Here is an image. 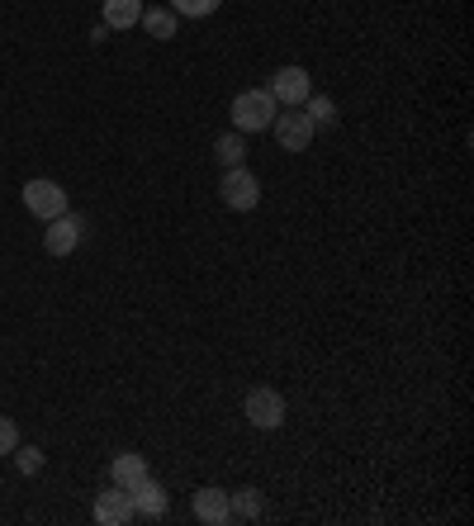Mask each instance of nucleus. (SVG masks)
Returning <instances> with one entry per match:
<instances>
[{"instance_id": "obj_18", "label": "nucleus", "mask_w": 474, "mask_h": 526, "mask_svg": "<svg viewBox=\"0 0 474 526\" xmlns=\"http://www.w3.org/2000/svg\"><path fill=\"white\" fill-rule=\"evenodd\" d=\"M10 455H15L19 474H38V470H43V451H38V446H29V451H19V446H15Z\"/></svg>"}, {"instance_id": "obj_2", "label": "nucleus", "mask_w": 474, "mask_h": 526, "mask_svg": "<svg viewBox=\"0 0 474 526\" xmlns=\"http://www.w3.org/2000/svg\"><path fill=\"white\" fill-rule=\"evenodd\" d=\"M219 195L228 209H237V214H252L256 204H261V185H256V176L247 171V166H228L219 181Z\"/></svg>"}, {"instance_id": "obj_8", "label": "nucleus", "mask_w": 474, "mask_h": 526, "mask_svg": "<svg viewBox=\"0 0 474 526\" xmlns=\"http://www.w3.org/2000/svg\"><path fill=\"white\" fill-rule=\"evenodd\" d=\"M95 522L100 526H128L133 522V498H128V489H119V484H110V489L95 498Z\"/></svg>"}, {"instance_id": "obj_14", "label": "nucleus", "mask_w": 474, "mask_h": 526, "mask_svg": "<svg viewBox=\"0 0 474 526\" xmlns=\"http://www.w3.org/2000/svg\"><path fill=\"white\" fill-rule=\"evenodd\" d=\"M143 24L152 38H176V10H166V5H157V10H143Z\"/></svg>"}, {"instance_id": "obj_11", "label": "nucleus", "mask_w": 474, "mask_h": 526, "mask_svg": "<svg viewBox=\"0 0 474 526\" xmlns=\"http://www.w3.org/2000/svg\"><path fill=\"white\" fill-rule=\"evenodd\" d=\"M143 479H147V460H143V455H133V451L114 455V465H110V484H119V489H138Z\"/></svg>"}, {"instance_id": "obj_5", "label": "nucleus", "mask_w": 474, "mask_h": 526, "mask_svg": "<svg viewBox=\"0 0 474 526\" xmlns=\"http://www.w3.org/2000/svg\"><path fill=\"white\" fill-rule=\"evenodd\" d=\"M81 228H86V223H81V218H76L72 209H67V214H57V218H48V233H43V252L57 256V261H62V256H72L76 247H81Z\"/></svg>"}, {"instance_id": "obj_10", "label": "nucleus", "mask_w": 474, "mask_h": 526, "mask_svg": "<svg viewBox=\"0 0 474 526\" xmlns=\"http://www.w3.org/2000/svg\"><path fill=\"white\" fill-rule=\"evenodd\" d=\"M195 522H204V526L233 522V512H228V493L223 489H200L195 493Z\"/></svg>"}, {"instance_id": "obj_3", "label": "nucleus", "mask_w": 474, "mask_h": 526, "mask_svg": "<svg viewBox=\"0 0 474 526\" xmlns=\"http://www.w3.org/2000/svg\"><path fill=\"white\" fill-rule=\"evenodd\" d=\"M275 143H280V152H309L313 143V119L304 114V109H285V114H275Z\"/></svg>"}, {"instance_id": "obj_16", "label": "nucleus", "mask_w": 474, "mask_h": 526, "mask_svg": "<svg viewBox=\"0 0 474 526\" xmlns=\"http://www.w3.org/2000/svg\"><path fill=\"white\" fill-rule=\"evenodd\" d=\"M214 152H219V162L223 166H242V157H247V143H242V133H223L219 138V147H214Z\"/></svg>"}, {"instance_id": "obj_15", "label": "nucleus", "mask_w": 474, "mask_h": 526, "mask_svg": "<svg viewBox=\"0 0 474 526\" xmlns=\"http://www.w3.org/2000/svg\"><path fill=\"white\" fill-rule=\"evenodd\" d=\"M299 109H304V114L313 119V128H318V124H328V128L337 124V105H332L328 95H309V100H304Z\"/></svg>"}, {"instance_id": "obj_9", "label": "nucleus", "mask_w": 474, "mask_h": 526, "mask_svg": "<svg viewBox=\"0 0 474 526\" xmlns=\"http://www.w3.org/2000/svg\"><path fill=\"white\" fill-rule=\"evenodd\" d=\"M128 498H133V517H147V522H157V517H166V489L147 474L138 489H128Z\"/></svg>"}, {"instance_id": "obj_7", "label": "nucleus", "mask_w": 474, "mask_h": 526, "mask_svg": "<svg viewBox=\"0 0 474 526\" xmlns=\"http://www.w3.org/2000/svg\"><path fill=\"white\" fill-rule=\"evenodd\" d=\"M247 422H252L256 432H275L285 422V399L275 389H252L247 394Z\"/></svg>"}, {"instance_id": "obj_4", "label": "nucleus", "mask_w": 474, "mask_h": 526, "mask_svg": "<svg viewBox=\"0 0 474 526\" xmlns=\"http://www.w3.org/2000/svg\"><path fill=\"white\" fill-rule=\"evenodd\" d=\"M266 91L275 95V105L299 109L313 95V76L304 72V67H280V72L271 76V86H266Z\"/></svg>"}, {"instance_id": "obj_12", "label": "nucleus", "mask_w": 474, "mask_h": 526, "mask_svg": "<svg viewBox=\"0 0 474 526\" xmlns=\"http://www.w3.org/2000/svg\"><path fill=\"white\" fill-rule=\"evenodd\" d=\"M143 19V0H105V29H133Z\"/></svg>"}, {"instance_id": "obj_19", "label": "nucleus", "mask_w": 474, "mask_h": 526, "mask_svg": "<svg viewBox=\"0 0 474 526\" xmlns=\"http://www.w3.org/2000/svg\"><path fill=\"white\" fill-rule=\"evenodd\" d=\"M19 446V427L15 418H0V455H10Z\"/></svg>"}, {"instance_id": "obj_6", "label": "nucleus", "mask_w": 474, "mask_h": 526, "mask_svg": "<svg viewBox=\"0 0 474 526\" xmlns=\"http://www.w3.org/2000/svg\"><path fill=\"white\" fill-rule=\"evenodd\" d=\"M24 209L48 223V218L67 214V190H62L57 181H29L24 185Z\"/></svg>"}, {"instance_id": "obj_13", "label": "nucleus", "mask_w": 474, "mask_h": 526, "mask_svg": "<svg viewBox=\"0 0 474 526\" xmlns=\"http://www.w3.org/2000/svg\"><path fill=\"white\" fill-rule=\"evenodd\" d=\"M228 512H233V522H256L266 512V503H261L256 489H237V493H228Z\"/></svg>"}, {"instance_id": "obj_1", "label": "nucleus", "mask_w": 474, "mask_h": 526, "mask_svg": "<svg viewBox=\"0 0 474 526\" xmlns=\"http://www.w3.org/2000/svg\"><path fill=\"white\" fill-rule=\"evenodd\" d=\"M275 114H280V105H275L271 91H242L233 100V128L237 133H266V128L275 124Z\"/></svg>"}, {"instance_id": "obj_17", "label": "nucleus", "mask_w": 474, "mask_h": 526, "mask_svg": "<svg viewBox=\"0 0 474 526\" xmlns=\"http://www.w3.org/2000/svg\"><path fill=\"white\" fill-rule=\"evenodd\" d=\"M223 0H171V10L176 15H185V19H204V15H214Z\"/></svg>"}]
</instances>
